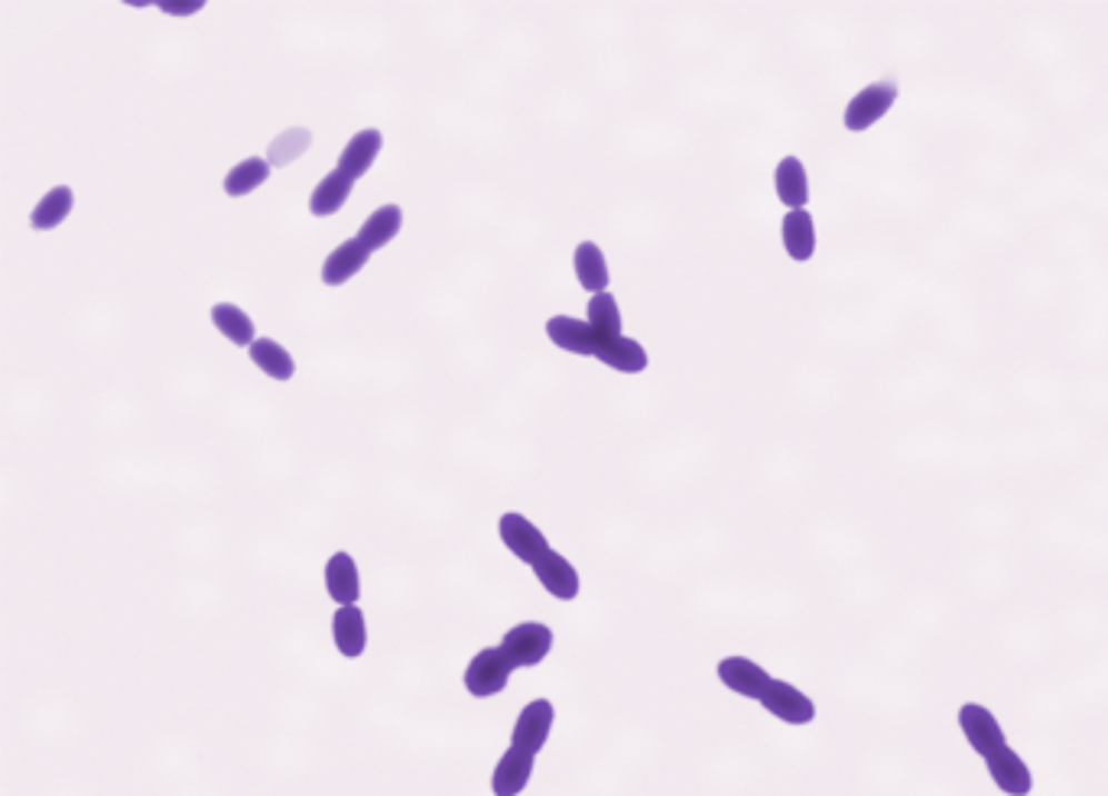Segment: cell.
<instances>
[{"mask_svg": "<svg viewBox=\"0 0 1108 796\" xmlns=\"http://www.w3.org/2000/svg\"><path fill=\"white\" fill-rule=\"evenodd\" d=\"M511 660L505 657L501 647H485L471 657V664L466 667V689H469L475 699H488V696H498L505 693L508 679H511Z\"/></svg>", "mask_w": 1108, "mask_h": 796, "instance_id": "obj_1", "label": "cell"}, {"mask_svg": "<svg viewBox=\"0 0 1108 796\" xmlns=\"http://www.w3.org/2000/svg\"><path fill=\"white\" fill-rule=\"evenodd\" d=\"M501 650L511 660L513 670L517 667H537L553 650V630L540 625V621H523V625H517L505 634Z\"/></svg>", "mask_w": 1108, "mask_h": 796, "instance_id": "obj_2", "label": "cell"}, {"mask_svg": "<svg viewBox=\"0 0 1108 796\" xmlns=\"http://www.w3.org/2000/svg\"><path fill=\"white\" fill-rule=\"evenodd\" d=\"M959 728H962L969 748H972L981 760L991 757L995 752H1001V748H1008V738H1005L1001 722L995 718L991 709H985L979 703H966V706L959 709Z\"/></svg>", "mask_w": 1108, "mask_h": 796, "instance_id": "obj_3", "label": "cell"}, {"mask_svg": "<svg viewBox=\"0 0 1108 796\" xmlns=\"http://www.w3.org/2000/svg\"><path fill=\"white\" fill-rule=\"evenodd\" d=\"M897 91L900 88H897L895 79H885V82L861 88L852 101L846 105V127L855 130V133H861V130H868L871 125H878L895 108Z\"/></svg>", "mask_w": 1108, "mask_h": 796, "instance_id": "obj_4", "label": "cell"}, {"mask_svg": "<svg viewBox=\"0 0 1108 796\" xmlns=\"http://www.w3.org/2000/svg\"><path fill=\"white\" fill-rule=\"evenodd\" d=\"M553 718L556 709L550 699H533L530 706H523V713L517 715L511 732V745L520 748V752H530V755H540L550 732H553Z\"/></svg>", "mask_w": 1108, "mask_h": 796, "instance_id": "obj_5", "label": "cell"}, {"mask_svg": "<svg viewBox=\"0 0 1108 796\" xmlns=\"http://www.w3.org/2000/svg\"><path fill=\"white\" fill-rule=\"evenodd\" d=\"M761 706L783 725H810L816 718V703L803 689H797L793 683H783V679H770L768 693L761 696Z\"/></svg>", "mask_w": 1108, "mask_h": 796, "instance_id": "obj_6", "label": "cell"}, {"mask_svg": "<svg viewBox=\"0 0 1108 796\" xmlns=\"http://www.w3.org/2000/svg\"><path fill=\"white\" fill-rule=\"evenodd\" d=\"M985 767H988L991 784H995L1005 796L1034 794V770L1027 767V760H1024L1011 745L1001 748V752H995L991 757H985Z\"/></svg>", "mask_w": 1108, "mask_h": 796, "instance_id": "obj_7", "label": "cell"}, {"mask_svg": "<svg viewBox=\"0 0 1108 796\" xmlns=\"http://www.w3.org/2000/svg\"><path fill=\"white\" fill-rule=\"evenodd\" d=\"M498 530H501V540H505V546L511 549L513 556L520 559V563H530V566H537L547 553H550V544H547V537L523 517V514H505L501 517V524H498Z\"/></svg>", "mask_w": 1108, "mask_h": 796, "instance_id": "obj_8", "label": "cell"}, {"mask_svg": "<svg viewBox=\"0 0 1108 796\" xmlns=\"http://www.w3.org/2000/svg\"><path fill=\"white\" fill-rule=\"evenodd\" d=\"M719 679H722V686H728L731 693L761 703V696L768 693L773 676L761 664L748 660V657H725V660H719Z\"/></svg>", "mask_w": 1108, "mask_h": 796, "instance_id": "obj_9", "label": "cell"}, {"mask_svg": "<svg viewBox=\"0 0 1108 796\" xmlns=\"http://www.w3.org/2000/svg\"><path fill=\"white\" fill-rule=\"evenodd\" d=\"M533 757L530 752H520V748H508L501 760L495 764V774H491V794L495 796H520L527 790L530 777H533Z\"/></svg>", "mask_w": 1108, "mask_h": 796, "instance_id": "obj_10", "label": "cell"}, {"mask_svg": "<svg viewBox=\"0 0 1108 796\" xmlns=\"http://www.w3.org/2000/svg\"><path fill=\"white\" fill-rule=\"evenodd\" d=\"M533 573H537V579H540V586L547 588L553 598H562V601H572L576 595H579V573H576V566L566 559V556H559V553H547L537 566H533Z\"/></svg>", "mask_w": 1108, "mask_h": 796, "instance_id": "obj_11", "label": "cell"}, {"mask_svg": "<svg viewBox=\"0 0 1108 796\" xmlns=\"http://www.w3.org/2000/svg\"><path fill=\"white\" fill-rule=\"evenodd\" d=\"M381 147H385V137H381V130H375V127H368V130H358V133H355V137L345 143V150H341L339 169L345 172V176H351V179L365 176L368 169L375 167V160H378Z\"/></svg>", "mask_w": 1108, "mask_h": 796, "instance_id": "obj_12", "label": "cell"}, {"mask_svg": "<svg viewBox=\"0 0 1108 796\" xmlns=\"http://www.w3.org/2000/svg\"><path fill=\"white\" fill-rule=\"evenodd\" d=\"M332 640H336L341 657H348V660H355V657L365 654V647H368V625H365V615H361L358 605H345V608L336 611V618H332Z\"/></svg>", "mask_w": 1108, "mask_h": 796, "instance_id": "obj_13", "label": "cell"}, {"mask_svg": "<svg viewBox=\"0 0 1108 796\" xmlns=\"http://www.w3.org/2000/svg\"><path fill=\"white\" fill-rule=\"evenodd\" d=\"M547 336L553 338L556 348L572 355H598V336L589 322H579L572 316H553L547 322Z\"/></svg>", "mask_w": 1108, "mask_h": 796, "instance_id": "obj_14", "label": "cell"}, {"mask_svg": "<svg viewBox=\"0 0 1108 796\" xmlns=\"http://www.w3.org/2000/svg\"><path fill=\"white\" fill-rule=\"evenodd\" d=\"M773 182H777V199L790 211L803 209L810 202V179H807V169L797 157L780 160V167L773 172Z\"/></svg>", "mask_w": 1108, "mask_h": 796, "instance_id": "obj_15", "label": "cell"}, {"mask_svg": "<svg viewBox=\"0 0 1108 796\" xmlns=\"http://www.w3.org/2000/svg\"><path fill=\"white\" fill-rule=\"evenodd\" d=\"M371 260V251L355 238V241H345V245H339L336 251L329 253L326 257V263H322V280L329 283V287H341V283H348L365 263Z\"/></svg>", "mask_w": 1108, "mask_h": 796, "instance_id": "obj_16", "label": "cell"}, {"mask_svg": "<svg viewBox=\"0 0 1108 796\" xmlns=\"http://www.w3.org/2000/svg\"><path fill=\"white\" fill-rule=\"evenodd\" d=\"M326 588L332 595V601L345 608V605H355L358 595H361V579H358V566L348 553H336L326 566Z\"/></svg>", "mask_w": 1108, "mask_h": 796, "instance_id": "obj_17", "label": "cell"}, {"mask_svg": "<svg viewBox=\"0 0 1108 796\" xmlns=\"http://www.w3.org/2000/svg\"><path fill=\"white\" fill-rule=\"evenodd\" d=\"M596 358L601 365H608V368H615V371H625V375H640V371L647 368V351L640 348L635 338L628 336L601 341Z\"/></svg>", "mask_w": 1108, "mask_h": 796, "instance_id": "obj_18", "label": "cell"}, {"mask_svg": "<svg viewBox=\"0 0 1108 796\" xmlns=\"http://www.w3.org/2000/svg\"><path fill=\"white\" fill-rule=\"evenodd\" d=\"M783 248L793 260H810L816 253V228H812V215L807 209L787 211L783 215Z\"/></svg>", "mask_w": 1108, "mask_h": 796, "instance_id": "obj_19", "label": "cell"}, {"mask_svg": "<svg viewBox=\"0 0 1108 796\" xmlns=\"http://www.w3.org/2000/svg\"><path fill=\"white\" fill-rule=\"evenodd\" d=\"M351 186H355V179L351 176H345L339 167L332 169L316 189H312V199H309V211L316 215V218H329V215H336V211L348 202V196H351Z\"/></svg>", "mask_w": 1108, "mask_h": 796, "instance_id": "obj_20", "label": "cell"}, {"mask_svg": "<svg viewBox=\"0 0 1108 796\" xmlns=\"http://www.w3.org/2000/svg\"><path fill=\"white\" fill-rule=\"evenodd\" d=\"M212 322L221 336L228 338V341H234V345H241V348H251L257 341L251 316L241 306H234V302H214Z\"/></svg>", "mask_w": 1108, "mask_h": 796, "instance_id": "obj_21", "label": "cell"}, {"mask_svg": "<svg viewBox=\"0 0 1108 796\" xmlns=\"http://www.w3.org/2000/svg\"><path fill=\"white\" fill-rule=\"evenodd\" d=\"M400 225H403V211L397 209V206H385V209H378L361 225L358 241L371 253L381 251V248H387L400 235Z\"/></svg>", "mask_w": 1108, "mask_h": 796, "instance_id": "obj_22", "label": "cell"}, {"mask_svg": "<svg viewBox=\"0 0 1108 796\" xmlns=\"http://www.w3.org/2000/svg\"><path fill=\"white\" fill-rule=\"evenodd\" d=\"M251 361H254L267 378L273 380H290L297 375L293 355L280 341H273V338H257L254 345H251Z\"/></svg>", "mask_w": 1108, "mask_h": 796, "instance_id": "obj_23", "label": "cell"}, {"mask_svg": "<svg viewBox=\"0 0 1108 796\" xmlns=\"http://www.w3.org/2000/svg\"><path fill=\"white\" fill-rule=\"evenodd\" d=\"M576 277H579V283H582L592 296L605 293V287H608V263H605V253H601V248L592 245V241H586V245L576 248Z\"/></svg>", "mask_w": 1108, "mask_h": 796, "instance_id": "obj_24", "label": "cell"}, {"mask_svg": "<svg viewBox=\"0 0 1108 796\" xmlns=\"http://www.w3.org/2000/svg\"><path fill=\"white\" fill-rule=\"evenodd\" d=\"M72 206H76L72 189H69V186H56L52 192H46L43 199H40V206L33 209V228H40V231L59 228V225L69 218Z\"/></svg>", "mask_w": 1108, "mask_h": 796, "instance_id": "obj_25", "label": "cell"}, {"mask_svg": "<svg viewBox=\"0 0 1108 796\" xmlns=\"http://www.w3.org/2000/svg\"><path fill=\"white\" fill-rule=\"evenodd\" d=\"M267 179H270V160L251 157V160L238 163V167L224 176V192L228 196H251Z\"/></svg>", "mask_w": 1108, "mask_h": 796, "instance_id": "obj_26", "label": "cell"}, {"mask_svg": "<svg viewBox=\"0 0 1108 796\" xmlns=\"http://www.w3.org/2000/svg\"><path fill=\"white\" fill-rule=\"evenodd\" d=\"M589 326L596 329L598 345L608 338L621 336V312H618V299L611 293H598L589 299Z\"/></svg>", "mask_w": 1108, "mask_h": 796, "instance_id": "obj_27", "label": "cell"}, {"mask_svg": "<svg viewBox=\"0 0 1108 796\" xmlns=\"http://www.w3.org/2000/svg\"><path fill=\"white\" fill-rule=\"evenodd\" d=\"M309 140H312V137H309L306 127H293V130L280 133V137L270 143V167H287V163L299 160V157L306 153Z\"/></svg>", "mask_w": 1108, "mask_h": 796, "instance_id": "obj_28", "label": "cell"}, {"mask_svg": "<svg viewBox=\"0 0 1108 796\" xmlns=\"http://www.w3.org/2000/svg\"><path fill=\"white\" fill-rule=\"evenodd\" d=\"M163 13H172V17H192L202 10V0H189V3H160Z\"/></svg>", "mask_w": 1108, "mask_h": 796, "instance_id": "obj_29", "label": "cell"}]
</instances>
